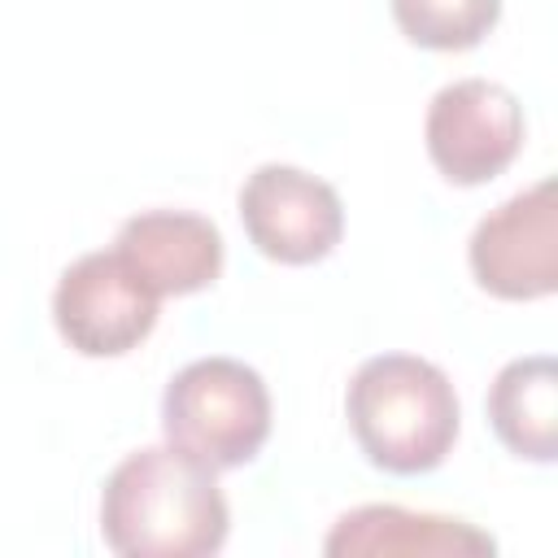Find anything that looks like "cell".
Here are the masks:
<instances>
[{
    "instance_id": "cell-1",
    "label": "cell",
    "mask_w": 558,
    "mask_h": 558,
    "mask_svg": "<svg viewBox=\"0 0 558 558\" xmlns=\"http://www.w3.org/2000/svg\"><path fill=\"white\" fill-rule=\"evenodd\" d=\"M227 532L231 506L218 471L174 445L126 453L100 488V536L122 558H209Z\"/></svg>"
},
{
    "instance_id": "cell-2",
    "label": "cell",
    "mask_w": 558,
    "mask_h": 558,
    "mask_svg": "<svg viewBox=\"0 0 558 558\" xmlns=\"http://www.w3.org/2000/svg\"><path fill=\"white\" fill-rule=\"evenodd\" d=\"M344 414L366 462L388 475L436 471L462 423L449 375L418 353L366 357L349 379Z\"/></svg>"
},
{
    "instance_id": "cell-3",
    "label": "cell",
    "mask_w": 558,
    "mask_h": 558,
    "mask_svg": "<svg viewBox=\"0 0 558 558\" xmlns=\"http://www.w3.org/2000/svg\"><path fill=\"white\" fill-rule=\"evenodd\" d=\"M161 432L209 471L244 466L270 436L266 379L240 357H196L161 392Z\"/></svg>"
},
{
    "instance_id": "cell-4",
    "label": "cell",
    "mask_w": 558,
    "mask_h": 558,
    "mask_svg": "<svg viewBox=\"0 0 558 558\" xmlns=\"http://www.w3.org/2000/svg\"><path fill=\"white\" fill-rule=\"evenodd\" d=\"M523 131L527 126L519 96L493 78L445 83L423 118L427 157L458 187H480L497 179L519 157Z\"/></svg>"
},
{
    "instance_id": "cell-5",
    "label": "cell",
    "mask_w": 558,
    "mask_h": 558,
    "mask_svg": "<svg viewBox=\"0 0 558 558\" xmlns=\"http://www.w3.org/2000/svg\"><path fill=\"white\" fill-rule=\"evenodd\" d=\"M157 314L161 296H153L113 248L70 262L52 292V323L83 357H122L140 349L157 327Z\"/></svg>"
},
{
    "instance_id": "cell-6",
    "label": "cell",
    "mask_w": 558,
    "mask_h": 558,
    "mask_svg": "<svg viewBox=\"0 0 558 558\" xmlns=\"http://www.w3.org/2000/svg\"><path fill=\"white\" fill-rule=\"evenodd\" d=\"M235 205L253 248L279 266H314L344 235L340 192L301 166H257L244 179Z\"/></svg>"
},
{
    "instance_id": "cell-7",
    "label": "cell",
    "mask_w": 558,
    "mask_h": 558,
    "mask_svg": "<svg viewBox=\"0 0 558 558\" xmlns=\"http://www.w3.org/2000/svg\"><path fill=\"white\" fill-rule=\"evenodd\" d=\"M471 275L497 301H541L558 288V205L554 179H536L488 209L466 244Z\"/></svg>"
},
{
    "instance_id": "cell-8",
    "label": "cell",
    "mask_w": 558,
    "mask_h": 558,
    "mask_svg": "<svg viewBox=\"0 0 558 558\" xmlns=\"http://www.w3.org/2000/svg\"><path fill=\"white\" fill-rule=\"evenodd\" d=\"M153 296H187L222 275V231L192 209H144L109 244Z\"/></svg>"
},
{
    "instance_id": "cell-9",
    "label": "cell",
    "mask_w": 558,
    "mask_h": 558,
    "mask_svg": "<svg viewBox=\"0 0 558 558\" xmlns=\"http://www.w3.org/2000/svg\"><path fill=\"white\" fill-rule=\"evenodd\" d=\"M327 558H471V554H497V541L480 532L466 519L410 510L392 501L344 510L327 541Z\"/></svg>"
},
{
    "instance_id": "cell-10",
    "label": "cell",
    "mask_w": 558,
    "mask_h": 558,
    "mask_svg": "<svg viewBox=\"0 0 558 558\" xmlns=\"http://www.w3.org/2000/svg\"><path fill=\"white\" fill-rule=\"evenodd\" d=\"M484 410L497 440L514 458L541 466L558 458V362L549 353L506 362L488 384Z\"/></svg>"
},
{
    "instance_id": "cell-11",
    "label": "cell",
    "mask_w": 558,
    "mask_h": 558,
    "mask_svg": "<svg viewBox=\"0 0 558 558\" xmlns=\"http://www.w3.org/2000/svg\"><path fill=\"white\" fill-rule=\"evenodd\" d=\"M397 31L432 52L475 48L501 17V0H388Z\"/></svg>"
}]
</instances>
